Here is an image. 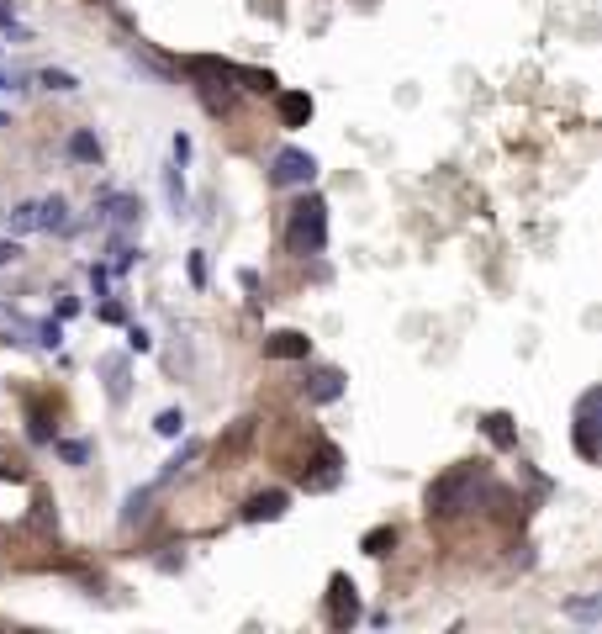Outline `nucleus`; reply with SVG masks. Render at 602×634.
<instances>
[{
  "label": "nucleus",
  "instance_id": "f8f14e48",
  "mask_svg": "<svg viewBox=\"0 0 602 634\" xmlns=\"http://www.w3.org/2000/svg\"><path fill=\"white\" fill-rule=\"evenodd\" d=\"M69 154L80 164H101V138L90 133V127H80V133H69Z\"/></svg>",
  "mask_w": 602,
  "mask_h": 634
},
{
  "label": "nucleus",
  "instance_id": "dca6fc26",
  "mask_svg": "<svg viewBox=\"0 0 602 634\" xmlns=\"http://www.w3.org/2000/svg\"><path fill=\"white\" fill-rule=\"evenodd\" d=\"M360 550H365V555H391V550H397V529H391V524L370 529V534L360 539Z\"/></svg>",
  "mask_w": 602,
  "mask_h": 634
},
{
  "label": "nucleus",
  "instance_id": "9d476101",
  "mask_svg": "<svg viewBox=\"0 0 602 634\" xmlns=\"http://www.w3.org/2000/svg\"><path fill=\"white\" fill-rule=\"evenodd\" d=\"M307 397H312L317 407H323V402H338V397H344V376H338V370H317L312 386H307Z\"/></svg>",
  "mask_w": 602,
  "mask_h": 634
},
{
  "label": "nucleus",
  "instance_id": "2eb2a0df",
  "mask_svg": "<svg viewBox=\"0 0 602 634\" xmlns=\"http://www.w3.org/2000/svg\"><path fill=\"white\" fill-rule=\"evenodd\" d=\"M249 439H254V418H238V423H233V434L217 444V455H222V460H233V455H243V444H249Z\"/></svg>",
  "mask_w": 602,
  "mask_h": 634
},
{
  "label": "nucleus",
  "instance_id": "7ed1b4c3",
  "mask_svg": "<svg viewBox=\"0 0 602 634\" xmlns=\"http://www.w3.org/2000/svg\"><path fill=\"white\" fill-rule=\"evenodd\" d=\"M328 624L333 629H354V624H360V587H354L344 571L328 576Z\"/></svg>",
  "mask_w": 602,
  "mask_h": 634
},
{
  "label": "nucleus",
  "instance_id": "0eeeda50",
  "mask_svg": "<svg viewBox=\"0 0 602 634\" xmlns=\"http://www.w3.org/2000/svg\"><path fill=\"white\" fill-rule=\"evenodd\" d=\"M265 354H270V360H307L312 339H307V333H296V328H280V333L265 339Z\"/></svg>",
  "mask_w": 602,
  "mask_h": 634
},
{
  "label": "nucleus",
  "instance_id": "a211bd4d",
  "mask_svg": "<svg viewBox=\"0 0 602 634\" xmlns=\"http://www.w3.org/2000/svg\"><path fill=\"white\" fill-rule=\"evenodd\" d=\"M106 391H111V402L127 397V360H106Z\"/></svg>",
  "mask_w": 602,
  "mask_h": 634
},
{
  "label": "nucleus",
  "instance_id": "cd10ccee",
  "mask_svg": "<svg viewBox=\"0 0 602 634\" xmlns=\"http://www.w3.org/2000/svg\"><path fill=\"white\" fill-rule=\"evenodd\" d=\"M169 154H175V164H185V159H191V138H185V133H175V143H169Z\"/></svg>",
  "mask_w": 602,
  "mask_h": 634
},
{
  "label": "nucleus",
  "instance_id": "c85d7f7f",
  "mask_svg": "<svg viewBox=\"0 0 602 634\" xmlns=\"http://www.w3.org/2000/svg\"><path fill=\"white\" fill-rule=\"evenodd\" d=\"M127 344H133L138 354H148V349H154V339H148V333H143V328H133V333H127Z\"/></svg>",
  "mask_w": 602,
  "mask_h": 634
},
{
  "label": "nucleus",
  "instance_id": "f257e3e1",
  "mask_svg": "<svg viewBox=\"0 0 602 634\" xmlns=\"http://www.w3.org/2000/svg\"><path fill=\"white\" fill-rule=\"evenodd\" d=\"M476 487H481V465H476V460L449 465L444 476L428 481V492H423V513H428V518H455V513H465V508H470Z\"/></svg>",
  "mask_w": 602,
  "mask_h": 634
},
{
  "label": "nucleus",
  "instance_id": "6ab92c4d",
  "mask_svg": "<svg viewBox=\"0 0 602 634\" xmlns=\"http://www.w3.org/2000/svg\"><path fill=\"white\" fill-rule=\"evenodd\" d=\"M154 428L164 439H175V434H185V413H180V407H164V413L154 418Z\"/></svg>",
  "mask_w": 602,
  "mask_h": 634
},
{
  "label": "nucleus",
  "instance_id": "412c9836",
  "mask_svg": "<svg viewBox=\"0 0 602 634\" xmlns=\"http://www.w3.org/2000/svg\"><path fill=\"white\" fill-rule=\"evenodd\" d=\"M0 481H27V460L0 450Z\"/></svg>",
  "mask_w": 602,
  "mask_h": 634
},
{
  "label": "nucleus",
  "instance_id": "423d86ee",
  "mask_svg": "<svg viewBox=\"0 0 602 634\" xmlns=\"http://www.w3.org/2000/svg\"><path fill=\"white\" fill-rule=\"evenodd\" d=\"M286 508H291V492H280V487L254 492L243 502V524H275V518H286Z\"/></svg>",
  "mask_w": 602,
  "mask_h": 634
},
{
  "label": "nucleus",
  "instance_id": "ddd939ff",
  "mask_svg": "<svg viewBox=\"0 0 602 634\" xmlns=\"http://www.w3.org/2000/svg\"><path fill=\"white\" fill-rule=\"evenodd\" d=\"M233 80H243V90H259V96H275V74L270 69H243V64H233Z\"/></svg>",
  "mask_w": 602,
  "mask_h": 634
},
{
  "label": "nucleus",
  "instance_id": "5701e85b",
  "mask_svg": "<svg viewBox=\"0 0 602 634\" xmlns=\"http://www.w3.org/2000/svg\"><path fill=\"white\" fill-rule=\"evenodd\" d=\"M11 228H16V233H32V228H37V201H22V207L11 212Z\"/></svg>",
  "mask_w": 602,
  "mask_h": 634
},
{
  "label": "nucleus",
  "instance_id": "f3484780",
  "mask_svg": "<svg viewBox=\"0 0 602 634\" xmlns=\"http://www.w3.org/2000/svg\"><path fill=\"white\" fill-rule=\"evenodd\" d=\"M106 217L117 222V228H127V222H138V217H143V207H138L133 196H111V212H106Z\"/></svg>",
  "mask_w": 602,
  "mask_h": 634
},
{
  "label": "nucleus",
  "instance_id": "f03ea898",
  "mask_svg": "<svg viewBox=\"0 0 602 634\" xmlns=\"http://www.w3.org/2000/svg\"><path fill=\"white\" fill-rule=\"evenodd\" d=\"M286 244H291V254H323V244H328V201L317 196V191H307L291 207Z\"/></svg>",
  "mask_w": 602,
  "mask_h": 634
},
{
  "label": "nucleus",
  "instance_id": "4468645a",
  "mask_svg": "<svg viewBox=\"0 0 602 634\" xmlns=\"http://www.w3.org/2000/svg\"><path fill=\"white\" fill-rule=\"evenodd\" d=\"M486 439H492L497 450H513V444H518V434H513V418H507V413H486Z\"/></svg>",
  "mask_w": 602,
  "mask_h": 634
},
{
  "label": "nucleus",
  "instance_id": "bb28decb",
  "mask_svg": "<svg viewBox=\"0 0 602 634\" xmlns=\"http://www.w3.org/2000/svg\"><path fill=\"white\" fill-rule=\"evenodd\" d=\"M37 339H43L48 349H59V339H64V333H59V323H37Z\"/></svg>",
  "mask_w": 602,
  "mask_h": 634
},
{
  "label": "nucleus",
  "instance_id": "9b49d317",
  "mask_svg": "<svg viewBox=\"0 0 602 634\" xmlns=\"http://www.w3.org/2000/svg\"><path fill=\"white\" fill-rule=\"evenodd\" d=\"M27 434H32V444H53V418H48L43 397H32V407H27Z\"/></svg>",
  "mask_w": 602,
  "mask_h": 634
},
{
  "label": "nucleus",
  "instance_id": "393cba45",
  "mask_svg": "<svg viewBox=\"0 0 602 634\" xmlns=\"http://www.w3.org/2000/svg\"><path fill=\"white\" fill-rule=\"evenodd\" d=\"M59 455H64L69 465H85V460H90V444H74V439H69V444H59Z\"/></svg>",
  "mask_w": 602,
  "mask_h": 634
},
{
  "label": "nucleus",
  "instance_id": "a878e982",
  "mask_svg": "<svg viewBox=\"0 0 602 634\" xmlns=\"http://www.w3.org/2000/svg\"><path fill=\"white\" fill-rule=\"evenodd\" d=\"M16 259H22V244H16V238H0V265H16Z\"/></svg>",
  "mask_w": 602,
  "mask_h": 634
},
{
  "label": "nucleus",
  "instance_id": "39448f33",
  "mask_svg": "<svg viewBox=\"0 0 602 634\" xmlns=\"http://www.w3.org/2000/svg\"><path fill=\"white\" fill-rule=\"evenodd\" d=\"M597 402H602V391H587L576 402V455L587 465H597Z\"/></svg>",
  "mask_w": 602,
  "mask_h": 634
},
{
  "label": "nucleus",
  "instance_id": "aec40b11",
  "mask_svg": "<svg viewBox=\"0 0 602 634\" xmlns=\"http://www.w3.org/2000/svg\"><path fill=\"white\" fill-rule=\"evenodd\" d=\"M164 196H169V207H175V212H185V180H180V164L164 175Z\"/></svg>",
  "mask_w": 602,
  "mask_h": 634
},
{
  "label": "nucleus",
  "instance_id": "1a4fd4ad",
  "mask_svg": "<svg viewBox=\"0 0 602 634\" xmlns=\"http://www.w3.org/2000/svg\"><path fill=\"white\" fill-rule=\"evenodd\" d=\"M69 201L64 196H48V201H37V228H48V233H69Z\"/></svg>",
  "mask_w": 602,
  "mask_h": 634
},
{
  "label": "nucleus",
  "instance_id": "20e7f679",
  "mask_svg": "<svg viewBox=\"0 0 602 634\" xmlns=\"http://www.w3.org/2000/svg\"><path fill=\"white\" fill-rule=\"evenodd\" d=\"M312 175H317V159L307 154V148H280L275 154V170H270L275 185H301V191H307Z\"/></svg>",
  "mask_w": 602,
  "mask_h": 634
},
{
  "label": "nucleus",
  "instance_id": "6e6552de",
  "mask_svg": "<svg viewBox=\"0 0 602 634\" xmlns=\"http://www.w3.org/2000/svg\"><path fill=\"white\" fill-rule=\"evenodd\" d=\"M280 122L286 127H307L312 122V96L307 90H280Z\"/></svg>",
  "mask_w": 602,
  "mask_h": 634
},
{
  "label": "nucleus",
  "instance_id": "c756f323",
  "mask_svg": "<svg viewBox=\"0 0 602 634\" xmlns=\"http://www.w3.org/2000/svg\"><path fill=\"white\" fill-rule=\"evenodd\" d=\"M191 281L206 286V259H201V254H191Z\"/></svg>",
  "mask_w": 602,
  "mask_h": 634
},
{
  "label": "nucleus",
  "instance_id": "4be33fe9",
  "mask_svg": "<svg viewBox=\"0 0 602 634\" xmlns=\"http://www.w3.org/2000/svg\"><path fill=\"white\" fill-rule=\"evenodd\" d=\"M37 80H43L48 90H80V80H74L69 69H43V74H37Z\"/></svg>",
  "mask_w": 602,
  "mask_h": 634
},
{
  "label": "nucleus",
  "instance_id": "b1692460",
  "mask_svg": "<svg viewBox=\"0 0 602 634\" xmlns=\"http://www.w3.org/2000/svg\"><path fill=\"white\" fill-rule=\"evenodd\" d=\"M32 508H37V513H32L37 524H59V508H53V497H48V492H37V502H32Z\"/></svg>",
  "mask_w": 602,
  "mask_h": 634
}]
</instances>
